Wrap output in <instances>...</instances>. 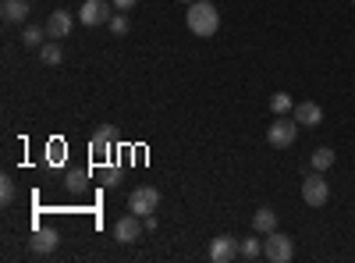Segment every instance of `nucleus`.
Segmentation results:
<instances>
[{"label":"nucleus","mask_w":355,"mask_h":263,"mask_svg":"<svg viewBox=\"0 0 355 263\" xmlns=\"http://www.w3.org/2000/svg\"><path fill=\"white\" fill-rule=\"evenodd\" d=\"M185 25L192 28V36H199V40L217 36V28H220V11H217V4H214V0H196V4H189Z\"/></svg>","instance_id":"obj_1"},{"label":"nucleus","mask_w":355,"mask_h":263,"mask_svg":"<svg viewBox=\"0 0 355 263\" xmlns=\"http://www.w3.org/2000/svg\"><path fill=\"white\" fill-rule=\"evenodd\" d=\"M302 199H306V207H327V199H331V185L327 178H323V171H313L306 174V182H302Z\"/></svg>","instance_id":"obj_2"},{"label":"nucleus","mask_w":355,"mask_h":263,"mask_svg":"<svg viewBox=\"0 0 355 263\" xmlns=\"http://www.w3.org/2000/svg\"><path fill=\"white\" fill-rule=\"evenodd\" d=\"M295 135H299V121H295V118H284V114H281V118H277L270 128H266V142H270L274 150H288V146L295 142Z\"/></svg>","instance_id":"obj_3"},{"label":"nucleus","mask_w":355,"mask_h":263,"mask_svg":"<svg viewBox=\"0 0 355 263\" xmlns=\"http://www.w3.org/2000/svg\"><path fill=\"white\" fill-rule=\"evenodd\" d=\"M263 256L270 260V263H288L295 256V246L288 235H281V231H270V235L263 239Z\"/></svg>","instance_id":"obj_4"},{"label":"nucleus","mask_w":355,"mask_h":263,"mask_svg":"<svg viewBox=\"0 0 355 263\" xmlns=\"http://www.w3.org/2000/svg\"><path fill=\"white\" fill-rule=\"evenodd\" d=\"M157 207H160V192H157L153 185H139V189L128 196V210H132V214H139V217L153 214Z\"/></svg>","instance_id":"obj_5"},{"label":"nucleus","mask_w":355,"mask_h":263,"mask_svg":"<svg viewBox=\"0 0 355 263\" xmlns=\"http://www.w3.org/2000/svg\"><path fill=\"white\" fill-rule=\"evenodd\" d=\"M78 22H82V25H89V28L107 25V22H110V8H107V0H85V4L78 8Z\"/></svg>","instance_id":"obj_6"},{"label":"nucleus","mask_w":355,"mask_h":263,"mask_svg":"<svg viewBox=\"0 0 355 263\" xmlns=\"http://www.w3.org/2000/svg\"><path fill=\"white\" fill-rule=\"evenodd\" d=\"M234 256H242V242H239V239L220 235V239L210 242V260H214V263H231Z\"/></svg>","instance_id":"obj_7"},{"label":"nucleus","mask_w":355,"mask_h":263,"mask_svg":"<svg viewBox=\"0 0 355 263\" xmlns=\"http://www.w3.org/2000/svg\"><path fill=\"white\" fill-rule=\"evenodd\" d=\"M142 231H146V224L139 221V214H128V217H121V221L114 224V239L128 246V242L142 239Z\"/></svg>","instance_id":"obj_8"},{"label":"nucleus","mask_w":355,"mask_h":263,"mask_svg":"<svg viewBox=\"0 0 355 263\" xmlns=\"http://www.w3.org/2000/svg\"><path fill=\"white\" fill-rule=\"evenodd\" d=\"M291 118L299 121V125H306V128H316V125L323 121V107H320V103H313V100H302V103H295Z\"/></svg>","instance_id":"obj_9"},{"label":"nucleus","mask_w":355,"mask_h":263,"mask_svg":"<svg viewBox=\"0 0 355 263\" xmlns=\"http://www.w3.org/2000/svg\"><path fill=\"white\" fill-rule=\"evenodd\" d=\"M71 25H75L71 11H50V18H46V36H50V40H64V36L71 33Z\"/></svg>","instance_id":"obj_10"},{"label":"nucleus","mask_w":355,"mask_h":263,"mask_svg":"<svg viewBox=\"0 0 355 263\" xmlns=\"http://www.w3.org/2000/svg\"><path fill=\"white\" fill-rule=\"evenodd\" d=\"M57 242H61V239H57V231H53V228H36V231H33V239H28V249L40 253V256H46V253L57 249Z\"/></svg>","instance_id":"obj_11"},{"label":"nucleus","mask_w":355,"mask_h":263,"mask_svg":"<svg viewBox=\"0 0 355 263\" xmlns=\"http://www.w3.org/2000/svg\"><path fill=\"white\" fill-rule=\"evenodd\" d=\"M0 15L8 25H21L28 18V0H0Z\"/></svg>","instance_id":"obj_12"},{"label":"nucleus","mask_w":355,"mask_h":263,"mask_svg":"<svg viewBox=\"0 0 355 263\" xmlns=\"http://www.w3.org/2000/svg\"><path fill=\"white\" fill-rule=\"evenodd\" d=\"M252 228L259 231V235H270V231H277V210L274 207H259L252 214Z\"/></svg>","instance_id":"obj_13"},{"label":"nucleus","mask_w":355,"mask_h":263,"mask_svg":"<svg viewBox=\"0 0 355 263\" xmlns=\"http://www.w3.org/2000/svg\"><path fill=\"white\" fill-rule=\"evenodd\" d=\"M110 146H114V132L103 125V128L93 135V142H89V150H93L96 160H103V157H110Z\"/></svg>","instance_id":"obj_14"},{"label":"nucleus","mask_w":355,"mask_h":263,"mask_svg":"<svg viewBox=\"0 0 355 263\" xmlns=\"http://www.w3.org/2000/svg\"><path fill=\"white\" fill-rule=\"evenodd\" d=\"M46 40H50V36H46V25H43V28H40V25H25V33H21V43H25V46L40 50Z\"/></svg>","instance_id":"obj_15"},{"label":"nucleus","mask_w":355,"mask_h":263,"mask_svg":"<svg viewBox=\"0 0 355 263\" xmlns=\"http://www.w3.org/2000/svg\"><path fill=\"white\" fill-rule=\"evenodd\" d=\"M327 167H334V150L331 146H320L313 153V171H327Z\"/></svg>","instance_id":"obj_16"},{"label":"nucleus","mask_w":355,"mask_h":263,"mask_svg":"<svg viewBox=\"0 0 355 263\" xmlns=\"http://www.w3.org/2000/svg\"><path fill=\"white\" fill-rule=\"evenodd\" d=\"M40 57H43V65H50V68H53V65H61V57H64V53H61V46H57V43L50 40V43H43V46H40Z\"/></svg>","instance_id":"obj_17"},{"label":"nucleus","mask_w":355,"mask_h":263,"mask_svg":"<svg viewBox=\"0 0 355 263\" xmlns=\"http://www.w3.org/2000/svg\"><path fill=\"white\" fill-rule=\"evenodd\" d=\"M85 182H89V171H82V167H78V171H68V178H64V189H68V192H78V189H82Z\"/></svg>","instance_id":"obj_18"},{"label":"nucleus","mask_w":355,"mask_h":263,"mask_svg":"<svg viewBox=\"0 0 355 263\" xmlns=\"http://www.w3.org/2000/svg\"><path fill=\"white\" fill-rule=\"evenodd\" d=\"M270 110H274L277 118H281V114L295 110V103H291V96H288V93H274V96H270Z\"/></svg>","instance_id":"obj_19"},{"label":"nucleus","mask_w":355,"mask_h":263,"mask_svg":"<svg viewBox=\"0 0 355 263\" xmlns=\"http://www.w3.org/2000/svg\"><path fill=\"white\" fill-rule=\"evenodd\" d=\"M15 196H18V189H15V182L4 174V178H0V203L8 207V203H15Z\"/></svg>","instance_id":"obj_20"},{"label":"nucleus","mask_w":355,"mask_h":263,"mask_svg":"<svg viewBox=\"0 0 355 263\" xmlns=\"http://www.w3.org/2000/svg\"><path fill=\"white\" fill-rule=\"evenodd\" d=\"M242 256H245V260L263 256V242H259V239H242Z\"/></svg>","instance_id":"obj_21"},{"label":"nucleus","mask_w":355,"mask_h":263,"mask_svg":"<svg viewBox=\"0 0 355 263\" xmlns=\"http://www.w3.org/2000/svg\"><path fill=\"white\" fill-rule=\"evenodd\" d=\"M107 25H110V33H114V36H125V33H128V28H132L125 15H114V18H110Z\"/></svg>","instance_id":"obj_22"},{"label":"nucleus","mask_w":355,"mask_h":263,"mask_svg":"<svg viewBox=\"0 0 355 263\" xmlns=\"http://www.w3.org/2000/svg\"><path fill=\"white\" fill-rule=\"evenodd\" d=\"M103 182H107V185H117V182H121V171H117V167H107Z\"/></svg>","instance_id":"obj_23"},{"label":"nucleus","mask_w":355,"mask_h":263,"mask_svg":"<svg viewBox=\"0 0 355 263\" xmlns=\"http://www.w3.org/2000/svg\"><path fill=\"white\" fill-rule=\"evenodd\" d=\"M110 8H114V11H132L135 0H110Z\"/></svg>","instance_id":"obj_24"},{"label":"nucleus","mask_w":355,"mask_h":263,"mask_svg":"<svg viewBox=\"0 0 355 263\" xmlns=\"http://www.w3.org/2000/svg\"><path fill=\"white\" fill-rule=\"evenodd\" d=\"M142 224H146V231H157V217H153V214H146Z\"/></svg>","instance_id":"obj_25"},{"label":"nucleus","mask_w":355,"mask_h":263,"mask_svg":"<svg viewBox=\"0 0 355 263\" xmlns=\"http://www.w3.org/2000/svg\"><path fill=\"white\" fill-rule=\"evenodd\" d=\"M182 4H196V0H182Z\"/></svg>","instance_id":"obj_26"},{"label":"nucleus","mask_w":355,"mask_h":263,"mask_svg":"<svg viewBox=\"0 0 355 263\" xmlns=\"http://www.w3.org/2000/svg\"><path fill=\"white\" fill-rule=\"evenodd\" d=\"M352 8H355V0H352Z\"/></svg>","instance_id":"obj_27"}]
</instances>
